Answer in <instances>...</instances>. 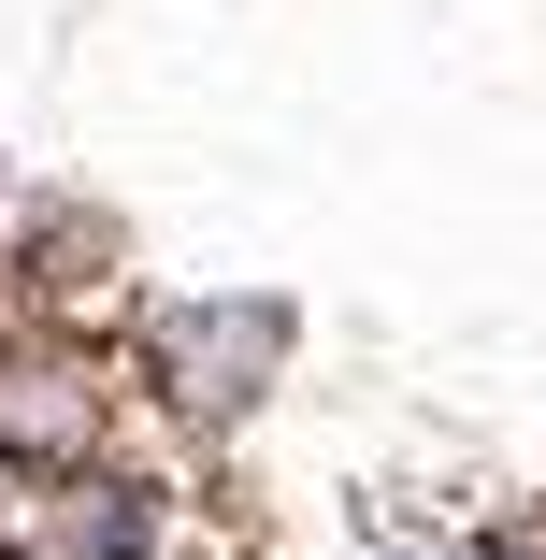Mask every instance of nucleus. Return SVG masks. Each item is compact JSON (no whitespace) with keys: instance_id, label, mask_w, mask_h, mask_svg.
<instances>
[{"instance_id":"nucleus-2","label":"nucleus","mask_w":546,"mask_h":560,"mask_svg":"<svg viewBox=\"0 0 546 560\" xmlns=\"http://www.w3.org/2000/svg\"><path fill=\"white\" fill-rule=\"evenodd\" d=\"M30 532H44V517H30V475L0 460V546H30Z\"/></svg>"},{"instance_id":"nucleus-1","label":"nucleus","mask_w":546,"mask_h":560,"mask_svg":"<svg viewBox=\"0 0 546 560\" xmlns=\"http://www.w3.org/2000/svg\"><path fill=\"white\" fill-rule=\"evenodd\" d=\"M388 560H546V546H489V532H431V546H388Z\"/></svg>"}]
</instances>
